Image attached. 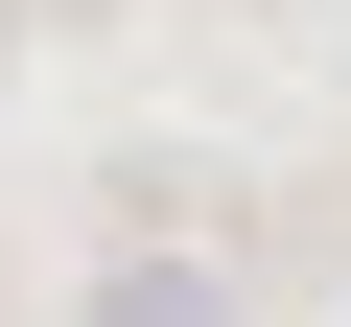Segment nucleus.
Instances as JSON below:
<instances>
[{
    "label": "nucleus",
    "mask_w": 351,
    "mask_h": 327,
    "mask_svg": "<svg viewBox=\"0 0 351 327\" xmlns=\"http://www.w3.org/2000/svg\"><path fill=\"white\" fill-rule=\"evenodd\" d=\"M71 327H234V280H211V257H117Z\"/></svg>",
    "instance_id": "nucleus-1"
}]
</instances>
